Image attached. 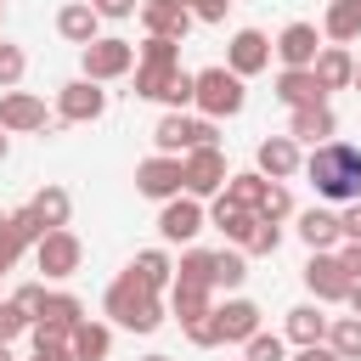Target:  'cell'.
<instances>
[{"label":"cell","mask_w":361,"mask_h":361,"mask_svg":"<svg viewBox=\"0 0 361 361\" xmlns=\"http://www.w3.org/2000/svg\"><path fill=\"white\" fill-rule=\"evenodd\" d=\"M305 175L322 197L333 203H361V147L350 141H322L310 158H305Z\"/></svg>","instance_id":"1"},{"label":"cell","mask_w":361,"mask_h":361,"mask_svg":"<svg viewBox=\"0 0 361 361\" xmlns=\"http://www.w3.org/2000/svg\"><path fill=\"white\" fill-rule=\"evenodd\" d=\"M102 305H107V316H113L118 327H130V333H158V327H164V299H158V288H147L135 271H118Z\"/></svg>","instance_id":"2"},{"label":"cell","mask_w":361,"mask_h":361,"mask_svg":"<svg viewBox=\"0 0 361 361\" xmlns=\"http://www.w3.org/2000/svg\"><path fill=\"white\" fill-rule=\"evenodd\" d=\"M197 107H203V118H231V113H243V73H231L226 62H214V68H203L197 73V96H192Z\"/></svg>","instance_id":"3"},{"label":"cell","mask_w":361,"mask_h":361,"mask_svg":"<svg viewBox=\"0 0 361 361\" xmlns=\"http://www.w3.org/2000/svg\"><path fill=\"white\" fill-rule=\"evenodd\" d=\"M79 322H85V305H79L73 293H45V305H39L34 327H28V338H34V350H45V344H68Z\"/></svg>","instance_id":"4"},{"label":"cell","mask_w":361,"mask_h":361,"mask_svg":"<svg viewBox=\"0 0 361 361\" xmlns=\"http://www.w3.org/2000/svg\"><path fill=\"white\" fill-rule=\"evenodd\" d=\"M79 62H85V79L107 85V79H124V73L135 68V45L118 39V34H102V39H90V45H79Z\"/></svg>","instance_id":"5"},{"label":"cell","mask_w":361,"mask_h":361,"mask_svg":"<svg viewBox=\"0 0 361 361\" xmlns=\"http://www.w3.org/2000/svg\"><path fill=\"white\" fill-rule=\"evenodd\" d=\"M135 192H141V197H158V203L180 197V192H186V164H180L175 152L141 158V164H135Z\"/></svg>","instance_id":"6"},{"label":"cell","mask_w":361,"mask_h":361,"mask_svg":"<svg viewBox=\"0 0 361 361\" xmlns=\"http://www.w3.org/2000/svg\"><path fill=\"white\" fill-rule=\"evenodd\" d=\"M34 265H39L51 282H68V276L85 265V243H79L68 226H56V231H45V237L34 243Z\"/></svg>","instance_id":"7"},{"label":"cell","mask_w":361,"mask_h":361,"mask_svg":"<svg viewBox=\"0 0 361 361\" xmlns=\"http://www.w3.org/2000/svg\"><path fill=\"white\" fill-rule=\"evenodd\" d=\"M350 265L333 254V248H310V259H305V288L316 293V305H338L344 293H350Z\"/></svg>","instance_id":"8"},{"label":"cell","mask_w":361,"mask_h":361,"mask_svg":"<svg viewBox=\"0 0 361 361\" xmlns=\"http://www.w3.org/2000/svg\"><path fill=\"white\" fill-rule=\"evenodd\" d=\"M152 141H158V152H175V158H186L192 147H214V118L164 113V118H158V130H152Z\"/></svg>","instance_id":"9"},{"label":"cell","mask_w":361,"mask_h":361,"mask_svg":"<svg viewBox=\"0 0 361 361\" xmlns=\"http://www.w3.org/2000/svg\"><path fill=\"white\" fill-rule=\"evenodd\" d=\"M45 231H51V226H45L28 203H23V209H11V214L0 220V271H11V265L23 259V248H34Z\"/></svg>","instance_id":"10"},{"label":"cell","mask_w":361,"mask_h":361,"mask_svg":"<svg viewBox=\"0 0 361 361\" xmlns=\"http://www.w3.org/2000/svg\"><path fill=\"white\" fill-rule=\"evenodd\" d=\"M102 113H107V90H102L96 79H73V85L56 90V118H62V124H90V118H102Z\"/></svg>","instance_id":"11"},{"label":"cell","mask_w":361,"mask_h":361,"mask_svg":"<svg viewBox=\"0 0 361 361\" xmlns=\"http://www.w3.org/2000/svg\"><path fill=\"white\" fill-rule=\"evenodd\" d=\"M203 226H209V209H203V197H192V192L169 197V203H164V214H158V231H164V243H192Z\"/></svg>","instance_id":"12"},{"label":"cell","mask_w":361,"mask_h":361,"mask_svg":"<svg viewBox=\"0 0 361 361\" xmlns=\"http://www.w3.org/2000/svg\"><path fill=\"white\" fill-rule=\"evenodd\" d=\"M180 164H186V192L192 197H214L226 186V152L220 147H192Z\"/></svg>","instance_id":"13"},{"label":"cell","mask_w":361,"mask_h":361,"mask_svg":"<svg viewBox=\"0 0 361 361\" xmlns=\"http://www.w3.org/2000/svg\"><path fill=\"white\" fill-rule=\"evenodd\" d=\"M271 51H276V45H271L259 28H237V34H231V45H226V68H231V73H243V79H254L259 68H271Z\"/></svg>","instance_id":"14"},{"label":"cell","mask_w":361,"mask_h":361,"mask_svg":"<svg viewBox=\"0 0 361 361\" xmlns=\"http://www.w3.org/2000/svg\"><path fill=\"white\" fill-rule=\"evenodd\" d=\"M333 130H338V118H333L327 96H322V102H305V107H293V124H288V135H293V141H310V147H322V141H333Z\"/></svg>","instance_id":"15"},{"label":"cell","mask_w":361,"mask_h":361,"mask_svg":"<svg viewBox=\"0 0 361 361\" xmlns=\"http://www.w3.org/2000/svg\"><path fill=\"white\" fill-rule=\"evenodd\" d=\"M141 23H147V34H158V39H186V28H192L197 17H192V6H169V0H141Z\"/></svg>","instance_id":"16"},{"label":"cell","mask_w":361,"mask_h":361,"mask_svg":"<svg viewBox=\"0 0 361 361\" xmlns=\"http://www.w3.org/2000/svg\"><path fill=\"white\" fill-rule=\"evenodd\" d=\"M56 34L73 39V45H90V39H102V11H96L90 0H68V6L56 11Z\"/></svg>","instance_id":"17"},{"label":"cell","mask_w":361,"mask_h":361,"mask_svg":"<svg viewBox=\"0 0 361 361\" xmlns=\"http://www.w3.org/2000/svg\"><path fill=\"white\" fill-rule=\"evenodd\" d=\"M214 316H220V338L226 344H248L259 333V305L254 299H226V305H214Z\"/></svg>","instance_id":"18"},{"label":"cell","mask_w":361,"mask_h":361,"mask_svg":"<svg viewBox=\"0 0 361 361\" xmlns=\"http://www.w3.org/2000/svg\"><path fill=\"white\" fill-rule=\"evenodd\" d=\"M316 51H322V39H316L310 23H288V28L276 34V56H282V68H310Z\"/></svg>","instance_id":"19"},{"label":"cell","mask_w":361,"mask_h":361,"mask_svg":"<svg viewBox=\"0 0 361 361\" xmlns=\"http://www.w3.org/2000/svg\"><path fill=\"white\" fill-rule=\"evenodd\" d=\"M0 130H45V102L28 90H6L0 96Z\"/></svg>","instance_id":"20"},{"label":"cell","mask_w":361,"mask_h":361,"mask_svg":"<svg viewBox=\"0 0 361 361\" xmlns=\"http://www.w3.org/2000/svg\"><path fill=\"white\" fill-rule=\"evenodd\" d=\"M310 73L322 79V90H344V85H355V56L344 45H322L316 62H310Z\"/></svg>","instance_id":"21"},{"label":"cell","mask_w":361,"mask_h":361,"mask_svg":"<svg viewBox=\"0 0 361 361\" xmlns=\"http://www.w3.org/2000/svg\"><path fill=\"white\" fill-rule=\"evenodd\" d=\"M259 175H271V180L299 175V141L293 135H265L259 141Z\"/></svg>","instance_id":"22"},{"label":"cell","mask_w":361,"mask_h":361,"mask_svg":"<svg viewBox=\"0 0 361 361\" xmlns=\"http://www.w3.org/2000/svg\"><path fill=\"white\" fill-rule=\"evenodd\" d=\"M254 220H259L254 209H243V203H231L226 192H214V203H209V226H220V231H226V237H231L237 248L248 243V231H254Z\"/></svg>","instance_id":"23"},{"label":"cell","mask_w":361,"mask_h":361,"mask_svg":"<svg viewBox=\"0 0 361 361\" xmlns=\"http://www.w3.org/2000/svg\"><path fill=\"white\" fill-rule=\"evenodd\" d=\"M327 90H322V79L310 73V68H282L276 73V102H288V107H305V102H322Z\"/></svg>","instance_id":"24"},{"label":"cell","mask_w":361,"mask_h":361,"mask_svg":"<svg viewBox=\"0 0 361 361\" xmlns=\"http://www.w3.org/2000/svg\"><path fill=\"white\" fill-rule=\"evenodd\" d=\"M299 237H305V248H333V243H344V226L327 209H305L299 214Z\"/></svg>","instance_id":"25"},{"label":"cell","mask_w":361,"mask_h":361,"mask_svg":"<svg viewBox=\"0 0 361 361\" xmlns=\"http://www.w3.org/2000/svg\"><path fill=\"white\" fill-rule=\"evenodd\" d=\"M68 350H73V361H107V350H113V327H102V322H79L73 338H68Z\"/></svg>","instance_id":"26"},{"label":"cell","mask_w":361,"mask_h":361,"mask_svg":"<svg viewBox=\"0 0 361 361\" xmlns=\"http://www.w3.org/2000/svg\"><path fill=\"white\" fill-rule=\"evenodd\" d=\"M231 203H243V209H254L259 214V203H265V192H271V175H259V169H243V175H226V186H220Z\"/></svg>","instance_id":"27"},{"label":"cell","mask_w":361,"mask_h":361,"mask_svg":"<svg viewBox=\"0 0 361 361\" xmlns=\"http://www.w3.org/2000/svg\"><path fill=\"white\" fill-rule=\"evenodd\" d=\"M327 327H333V322L322 316V305H293V310H288V338H293V344H322Z\"/></svg>","instance_id":"28"},{"label":"cell","mask_w":361,"mask_h":361,"mask_svg":"<svg viewBox=\"0 0 361 361\" xmlns=\"http://www.w3.org/2000/svg\"><path fill=\"white\" fill-rule=\"evenodd\" d=\"M322 34H327L333 45H350V39L361 34V0H333V6H327Z\"/></svg>","instance_id":"29"},{"label":"cell","mask_w":361,"mask_h":361,"mask_svg":"<svg viewBox=\"0 0 361 361\" xmlns=\"http://www.w3.org/2000/svg\"><path fill=\"white\" fill-rule=\"evenodd\" d=\"M209 293H214V288H203V282H175V288H169V310L180 316V327H186V322H197L203 310H214V305H209Z\"/></svg>","instance_id":"30"},{"label":"cell","mask_w":361,"mask_h":361,"mask_svg":"<svg viewBox=\"0 0 361 361\" xmlns=\"http://www.w3.org/2000/svg\"><path fill=\"white\" fill-rule=\"evenodd\" d=\"M28 209H34V214H39V220H45L51 231H56V226H68V214H73V197H68L62 186H39Z\"/></svg>","instance_id":"31"},{"label":"cell","mask_w":361,"mask_h":361,"mask_svg":"<svg viewBox=\"0 0 361 361\" xmlns=\"http://www.w3.org/2000/svg\"><path fill=\"white\" fill-rule=\"evenodd\" d=\"M130 271H135V276H141L147 288H158V293H164V288H169V271H175V265H169V254H164V248H141V254L130 259Z\"/></svg>","instance_id":"32"},{"label":"cell","mask_w":361,"mask_h":361,"mask_svg":"<svg viewBox=\"0 0 361 361\" xmlns=\"http://www.w3.org/2000/svg\"><path fill=\"white\" fill-rule=\"evenodd\" d=\"M180 68H164V62H135V96H147V102H164V90H169V79H175Z\"/></svg>","instance_id":"33"},{"label":"cell","mask_w":361,"mask_h":361,"mask_svg":"<svg viewBox=\"0 0 361 361\" xmlns=\"http://www.w3.org/2000/svg\"><path fill=\"white\" fill-rule=\"evenodd\" d=\"M248 276V254L243 248H214V288H243Z\"/></svg>","instance_id":"34"},{"label":"cell","mask_w":361,"mask_h":361,"mask_svg":"<svg viewBox=\"0 0 361 361\" xmlns=\"http://www.w3.org/2000/svg\"><path fill=\"white\" fill-rule=\"evenodd\" d=\"M327 344L344 355V361H361V316H338L327 327Z\"/></svg>","instance_id":"35"},{"label":"cell","mask_w":361,"mask_h":361,"mask_svg":"<svg viewBox=\"0 0 361 361\" xmlns=\"http://www.w3.org/2000/svg\"><path fill=\"white\" fill-rule=\"evenodd\" d=\"M175 282H203V288H214V254H209V248H186Z\"/></svg>","instance_id":"36"},{"label":"cell","mask_w":361,"mask_h":361,"mask_svg":"<svg viewBox=\"0 0 361 361\" xmlns=\"http://www.w3.org/2000/svg\"><path fill=\"white\" fill-rule=\"evenodd\" d=\"M23 68H28V56H23V45H11V39H0V90H17V79H23Z\"/></svg>","instance_id":"37"},{"label":"cell","mask_w":361,"mask_h":361,"mask_svg":"<svg viewBox=\"0 0 361 361\" xmlns=\"http://www.w3.org/2000/svg\"><path fill=\"white\" fill-rule=\"evenodd\" d=\"M276 243H282V226H276V220H254L243 254H276Z\"/></svg>","instance_id":"38"},{"label":"cell","mask_w":361,"mask_h":361,"mask_svg":"<svg viewBox=\"0 0 361 361\" xmlns=\"http://www.w3.org/2000/svg\"><path fill=\"white\" fill-rule=\"evenodd\" d=\"M186 338H192L197 350H214V344H226V338H220V316H214V310H203L197 322H186Z\"/></svg>","instance_id":"39"},{"label":"cell","mask_w":361,"mask_h":361,"mask_svg":"<svg viewBox=\"0 0 361 361\" xmlns=\"http://www.w3.org/2000/svg\"><path fill=\"white\" fill-rule=\"evenodd\" d=\"M28 327H34V316H28L17 299H6V305H0V344H11V338L28 333Z\"/></svg>","instance_id":"40"},{"label":"cell","mask_w":361,"mask_h":361,"mask_svg":"<svg viewBox=\"0 0 361 361\" xmlns=\"http://www.w3.org/2000/svg\"><path fill=\"white\" fill-rule=\"evenodd\" d=\"M141 62H164V68H180V39H158V34H147V45H141Z\"/></svg>","instance_id":"41"},{"label":"cell","mask_w":361,"mask_h":361,"mask_svg":"<svg viewBox=\"0 0 361 361\" xmlns=\"http://www.w3.org/2000/svg\"><path fill=\"white\" fill-rule=\"evenodd\" d=\"M288 214H293V197H288L282 180H271V192H265V203H259V220H276V226H282Z\"/></svg>","instance_id":"42"},{"label":"cell","mask_w":361,"mask_h":361,"mask_svg":"<svg viewBox=\"0 0 361 361\" xmlns=\"http://www.w3.org/2000/svg\"><path fill=\"white\" fill-rule=\"evenodd\" d=\"M248 361H282V338L276 333H254L248 338Z\"/></svg>","instance_id":"43"},{"label":"cell","mask_w":361,"mask_h":361,"mask_svg":"<svg viewBox=\"0 0 361 361\" xmlns=\"http://www.w3.org/2000/svg\"><path fill=\"white\" fill-rule=\"evenodd\" d=\"M226 11H231V0H192L197 23H226Z\"/></svg>","instance_id":"44"},{"label":"cell","mask_w":361,"mask_h":361,"mask_svg":"<svg viewBox=\"0 0 361 361\" xmlns=\"http://www.w3.org/2000/svg\"><path fill=\"white\" fill-rule=\"evenodd\" d=\"M11 299H17V305H23L28 316H39V305H45V288H39V282H28V288H17Z\"/></svg>","instance_id":"45"},{"label":"cell","mask_w":361,"mask_h":361,"mask_svg":"<svg viewBox=\"0 0 361 361\" xmlns=\"http://www.w3.org/2000/svg\"><path fill=\"white\" fill-rule=\"evenodd\" d=\"M293 361H344V355H338V350L322 338V344H299V355H293Z\"/></svg>","instance_id":"46"},{"label":"cell","mask_w":361,"mask_h":361,"mask_svg":"<svg viewBox=\"0 0 361 361\" xmlns=\"http://www.w3.org/2000/svg\"><path fill=\"white\" fill-rule=\"evenodd\" d=\"M338 226H344V243H361V203H350L338 214Z\"/></svg>","instance_id":"47"},{"label":"cell","mask_w":361,"mask_h":361,"mask_svg":"<svg viewBox=\"0 0 361 361\" xmlns=\"http://www.w3.org/2000/svg\"><path fill=\"white\" fill-rule=\"evenodd\" d=\"M90 6H96V11H102V17H113V23H118V17H130V11H135V0H90Z\"/></svg>","instance_id":"48"},{"label":"cell","mask_w":361,"mask_h":361,"mask_svg":"<svg viewBox=\"0 0 361 361\" xmlns=\"http://www.w3.org/2000/svg\"><path fill=\"white\" fill-rule=\"evenodd\" d=\"M28 361H73V350H68V344H45V350H34Z\"/></svg>","instance_id":"49"},{"label":"cell","mask_w":361,"mask_h":361,"mask_svg":"<svg viewBox=\"0 0 361 361\" xmlns=\"http://www.w3.org/2000/svg\"><path fill=\"white\" fill-rule=\"evenodd\" d=\"M338 259L350 265V276H361V243H344V248H338Z\"/></svg>","instance_id":"50"},{"label":"cell","mask_w":361,"mask_h":361,"mask_svg":"<svg viewBox=\"0 0 361 361\" xmlns=\"http://www.w3.org/2000/svg\"><path fill=\"white\" fill-rule=\"evenodd\" d=\"M344 305H350V316H361V276L350 282V293H344Z\"/></svg>","instance_id":"51"},{"label":"cell","mask_w":361,"mask_h":361,"mask_svg":"<svg viewBox=\"0 0 361 361\" xmlns=\"http://www.w3.org/2000/svg\"><path fill=\"white\" fill-rule=\"evenodd\" d=\"M0 361H11V344H0Z\"/></svg>","instance_id":"52"},{"label":"cell","mask_w":361,"mask_h":361,"mask_svg":"<svg viewBox=\"0 0 361 361\" xmlns=\"http://www.w3.org/2000/svg\"><path fill=\"white\" fill-rule=\"evenodd\" d=\"M141 361H169V355H141Z\"/></svg>","instance_id":"53"},{"label":"cell","mask_w":361,"mask_h":361,"mask_svg":"<svg viewBox=\"0 0 361 361\" xmlns=\"http://www.w3.org/2000/svg\"><path fill=\"white\" fill-rule=\"evenodd\" d=\"M355 90H361V62H355Z\"/></svg>","instance_id":"54"},{"label":"cell","mask_w":361,"mask_h":361,"mask_svg":"<svg viewBox=\"0 0 361 361\" xmlns=\"http://www.w3.org/2000/svg\"><path fill=\"white\" fill-rule=\"evenodd\" d=\"M169 6H192V0H169Z\"/></svg>","instance_id":"55"},{"label":"cell","mask_w":361,"mask_h":361,"mask_svg":"<svg viewBox=\"0 0 361 361\" xmlns=\"http://www.w3.org/2000/svg\"><path fill=\"white\" fill-rule=\"evenodd\" d=\"M0 158H6V135H0Z\"/></svg>","instance_id":"56"},{"label":"cell","mask_w":361,"mask_h":361,"mask_svg":"<svg viewBox=\"0 0 361 361\" xmlns=\"http://www.w3.org/2000/svg\"><path fill=\"white\" fill-rule=\"evenodd\" d=\"M0 220H6V214H0Z\"/></svg>","instance_id":"57"}]
</instances>
